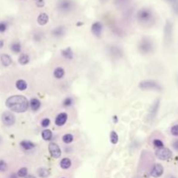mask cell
Instances as JSON below:
<instances>
[{
  "label": "cell",
  "instance_id": "cell-1",
  "mask_svg": "<svg viewBox=\"0 0 178 178\" xmlns=\"http://www.w3.org/2000/svg\"><path fill=\"white\" fill-rule=\"evenodd\" d=\"M5 105L13 112L24 113L29 108V102L25 97L22 95H15L7 98Z\"/></svg>",
  "mask_w": 178,
  "mask_h": 178
},
{
  "label": "cell",
  "instance_id": "cell-2",
  "mask_svg": "<svg viewBox=\"0 0 178 178\" xmlns=\"http://www.w3.org/2000/svg\"><path fill=\"white\" fill-rule=\"evenodd\" d=\"M137 18L139 23L143 25H148L154 21V14L153 11L148 8H142L138 10Z\"/></svg>",
  "mask_w": 178,
  "mask_h": 178
},
{
  "label": "cell",
  "instance_id": "cell-3",
  "mask_svg": "<svg viewBox=\"0 0 178 178\" xmlns=\"http://www.w3.org/2000/svg\"><path fill=\"white\" fill-rule=\"evenodd\" d=\"M138 49L142 54L144 55L151 53L154 49V44L152 40L148 38H143L139 43Z\"/></svg>",
  "mask_w": 178,
  "mask_h": 178
},
{
  "label": "cell",
  "instance_id": "cell-4",
  "mask_svg": "<svg viewBox=\"0 0 178 178\" xmlns=\"http://www.w3.org/2000/svg\"><path fill=\"white\" fill-rule=\"evenodd\" d=\"M173 33V24L170 20H167L164 26V44L169 46L172 42V34Z\"/></svg>",
  "mask_w": 178,
  "mask_h": 178
},
{
  "label": "cell",
  "instance_id": "cell-5",
  "mask_svg": "<svg viewBox=\"0 0 178 178\" xmlns=\"http://www.w3.org/2000/svg\"><path fill=\"white\" fill-rule=\"evenodd\" d=\"M139 88L142 89H154V90H162V86L157 82L154 80H144L139 83Z\"/></svg>",
  "mask_w": 178,
  "mask_h": 178
},
{
  "label": "cell",
  "instance_id": "cell-6",
  "mask_svg": "<svg viewBox=\"0 0 178 178\" xmlns=\"http://www.w3.org/2000/svg\"><path fill=\"white\" fill-rule=\"evenodd\" d=\"M57 6L60 12L69 13L74 8V2L72 0H59Z\"/></svg>",
  "mask_w": 178,
  "mask_h": 178
},
{
  "label": "cell",
  "instance_id": "cell-7",
  "mask_svg": "<svg viewBox=\"0 0 178 178\" xmlns=\"http://www.w3.org/2000/svg\"><path fill=\"white\" fill-rule=\"evenodd\" d=\"M156 157L160 160L165 161L172 157V151L168 148H160L156 151Z\"/></svg>",
  "mask_w": 178,
  "mask_h": 178
},
{
  "label": "cell",
  "instance_id": "cell-8",
  "mask_svg": "<svg viewBox=\"0 0 178 178\" xmlns=\"http://www.w3.org/2000/svg\"><path fill=\"white\" fill-rule=\"evenodd\" d=\"M2 122L6 126H12L16 122V117L12 112L4 111L2 114Z\"/></svg>",
  "mask_w": 178,
  "mask_h": 178
},
{
  "label": "cell",
  "instance_id": "cell-9",
  "mask_svg": "<svg viewBox=\"0 0 178 178\" xmlns=\"http://www.w3.org/2000/svg\"><path fill=\"white\" fill-rule=\"evenodd\" d=\"M49 154L51 155L52 157L54 158H59L61 157V154H62V151H61V148H59V146L55 143H50L49 144Z\"/></svg>",
  "mask_w": 178,
  "mask_h": 178
},
{
  "label": "cell",
  "instance_id": "cell-10",
  "mask_svg": "<svg viewBox=\"0 0 178 178\" xmlns=\"http://www.w3.org/2000/svg\"><path fill=\"white\" fill-rule=\"evenodd\" d=\"M162 174H163V167L159 163L155 164L152 169L150 170V176L155 178L160 177Z\"/></svg>",
  "mask_w": 178,
  "mask_h": 178
},
{
  "label": "cell",
  "instance_id": "cell-11",
  "mask_svg": "<svg viewBox=\"0 0 178 178\" xmlns=\"http://www.w3.org/2000/svg\"><path fill=\"white\" fill-rule=\"evenodd\" d=\"M103 31V24L100 22H95L92 26H91V32L96 36V37H100Z\"/></svg>",
  "mask_w": 178,
  "mask_h": 178
},
{
  "label": "cell",
  "instance_id": "cell-12",
  "mask_svg": "<svg viewBox=\"0 0 178 178\" xmlns=\"http://www.w3.org/2000/svg\"><path fill=\"white\" fill-rule=\"evenodd\" d=\"M159 106H160V100L157 99L155 101V103L152 104V106L150 107V109H149V117L151 119L156 117V116L158 112Z\"/></svg>",
  "mask_w": 178,
  "mask_h": 178
},
{
  "label": "cell",
  "instance_id": "cell-13",
  "mask_svg": "<svg viewBox=\"0 0 178 178\" xmlns=\"http://www.w3.org/2000/svg\"><path fill=\"white\" fill-rule=\"evenodd\" d=\"M109 54L110 56L116 58H121L123 57V50L121 48H119L117 46H110L109 49Z\"/></svg>",
  "mask_w": 178,
  "mask_h": 178
},
{
  "label": "cell",
  "instance_id": "cell-14",
  "mask_svg": "<svg viewBox=\"0 0 178 178\" xmlns=\"http://www.w3.org/2000/svg\"><path fill=\"white\" fill-rule=\"evenodd\" d=\"M67 119H68V115L66 113H64V112H62V113H60L59 115L56 117L55 123L58 126H63L66 123Z\"/></svg>",
  "mask_w": 178,
  "mask_h": 178
},
{
  "label": "cell",
  "instance_id": "cell-15",
  "mask_svg": "<svg viewBox=\"0 0 178 178\" xmlns=\"http://www.w3.org/2000/svg\"><path fill=\"white\" fill-rule=\"evenodd\" d=\"M51 34H52V36H54L56 38L63 37L65 34V28L64 26H58L51 30Z\"/></svg>",
  "mask_w": 178,
  "mask_h": 178
},
{
  "label": "cell",
  "instance_id": "cell-16",
  "mask_svg": "<svg viewBox=\"0 0 178 178\" xmlns=\"http://www.w3.org/2000/svg\"><path fill=\"white\" fill-rule=\"evenodd\" d=\"M0 60H1V63L4 66V67H7L11 64L12 63V60H11V58L8 54H2L0 56Z\"/></svg>",
  "mask_w": 178,
  "mask_h": 178
},
{
  "label": "cell",
  "instance_id": "cell-17",
  "mask_svg": "<svg viewBox=\"0 0 178 178\" xmlns=\"http://www.w3.org/2000/svg\"><path fill=\"white\" fill-rule=\"evenodd\" d=\"M20 146H21V148H24V150H30V149L35 148V144L33 143H31L30 141H28V140L22 141L20 143Z\"/></svg>",
  "mask_w": 178,
  "mask_h": 178
},
{
  "label": "cell",
  "instance_id": "cell-18",
  "mask_svg": "<svg viewBox=\"0 0 178 178\" xmlns=\"http://www.w3.org/2000/svg\"><path fill=\"white\" fill-rule=\"evenodd\" d=\"M48 21H49V16L46 13L43 12V13H41V14L38 15V24H40V25H44V24H46L48 23Z\"/></svg>",
  "mask_w": 178,
  "mask_h": 178
},
{
  "label": "cell",
  "instance_id": "cell-19",
  "mask_svg": "<svg viewBox=\"0 0 178 178\" xmlns=\"http://www.w3.org/2000/svg\"><path fill=\"white\" fill-rule=\"evenodd\" d=\"M21 49H22V46H21V44H20L18 41H16V42H13L10 44V50L16 54L20 53L21 52Z\"/></svg>",
  "mask_w": 178,
  "mask_h": 178
},
{
  "label": "cell",
  "instance_id": "cell-20",
  "mask_svg": "<svg viewBox=\"0 0 178 178\" xmlns=\"http://www.w3.org/2000/svg\"><path fill=\"white\" fill-rule=\"evenodd\" d=\"M29 104H30L31 109L34 110V111H36V110H38L40 108L41 103H40V101L38 99L34 97V98L30 99V102L29 103Z\"/></svg>",
  "mask_w": 178,
  "mask_h": 178
},
{
  "label": "cell",
  "instance_id": "cell-21",
  "mask_svg": "<svg viewBox=\"0 0 178 178\" xmlns=\"http://www.w3.org/2000/svg\"><path fill=\"white\" fill-rule=\"evenodd\" d=\"M62 56L66 59H72L74 55H73V51H72L71 48L68 47L65 49H63L62 50Z\"/></svg>",
  "mask_w": 178,
  "mask_h": 178
},
{
  "label": "cell",
  "instance_id": "cell-22",
  "mask_svg": "<svg viewBox=\"0 0 178 178\" xmlns=\"http://www.w3.org/2000/svg\"><path fill=\"white\" fill-rule=\"evenodd\" d=\"M30 62V57L28 54H25V53H23L20 55V57L18 58V63L22 65H25L27 64L28 63Z\"/></svg>",
  "mask_w": 178,
  "mask_h": 178
},
{
  "label": "cell",
  "instance_id": "cell-23",
  "mask_svg": "<svg viewBox=\"0 0 178 178\" xmlns=\"http://www.w3.org/2000/svg\"><path fill=\"white\" fill-rule=\"evenodd\" d=\"M71 166V161L69 158H64L61 160L60 162V167L64 169H68V168H70Z\"/></svg>",
  "mask_w": 178,
  "mask_h": 178
},
{
  "label": "cell",
  "instance_id": "cell-24",
  "mask_svg": "<svg viewBox=\"0 0 178 178\" xmlns=\"http://www.w3.org/2000/svg\"><path fill=\"white\" fill-rule=\"evenodd\" d=\"M54 77L58 79H61L64 78V69H63L62 67H58L56 68L55 70H54V73H53Z\"/></svg>",
  "mask_w": 178,
  "mask_h": 178
},
{
  "label": "cell",
  "instance_id": "cell-25",
  "mask_svg": "<svg viewBox=\"0 0 178 178\" xmlns=\"http://www.w3.org/2000/svg\"><path fill=\"white\" fill-rule=\"evenodd\" d=\"M16 87H17V89H18V90L23 91V90L26 89V88H27V83L23 79L18 80L16 82Z\"/></svg>",
  "mask_w": 178,
  "mask_h": 178
},
{
  "label": "cell",
  "instance_id": "cell-26",
  "mask_svg": "<svg viewBox=\"0 0 178 178\" xmlns=\"http://www.w3.org/2000/svg\"><path fill=\"white\" fill-rule=\"evenodd\" d=\"M38 176L42 178H46L49 176V171L45 168H40L38 170Z\"/></svg>",
  "mask_w": 178,
  "mask_h": 178
},
{
  "label": "cell",
  "instance_id": "cell-27",
  "mask_svg": "<svg viewBox=\"0 0 178 178\" xmlns=\"http://www.w3.org/2000/svg\"><path fill=\"white\" fill-rule=\"evenodd\" d=\"M42 137L44 140L45 141H49L50 139L52 138V132L49 129H44L42 132Z\"/></svg>",
  "mask_w": 178,
  "mask_h": 178
},
{
  "label": "cell",
  "instance_id": "cell-28",
  "mask_svg": "<svg viewBox=\"0 0 178 178\" xmlns=\"http://www.w3.org/2000/svg\"><path fill=\"white\" fill-rule=\"evenodd\" d=\"M170 4L174 12L178 16V0H166Z\"/></svg>",
  "mask_w": 178,
  "mask_h": 178
},
{
  "label": "cell",
  "instance_id": "cell-29",
  "mask_svg": "<svg viewBox=\"0 0 178 178\" xmlns=\"http://www.w3.org/2000/svg\"><path fill=\"white\" fill-rule=\"evenodd\" d=\"M130 1L131 0H114V3L118 7H123V6L128 5L130 3Z\"/></svg>",
  "mask_w": 178,
  "mask_h": 178
},
{
  "label": "cell",
  "instance_id": "cell-30",
  "mask_svg": "<svg viewBox=\"0 0 178 178\" xmlns=\"http://www.w3.org/2000/svg\"><path fill=\"white\" fill-rule=\"evenodd\" d=\"M62 139H63V142H64V143L69 144V143H70L74 140V137H73L71 134H65V135L63 136Z\"/></svg>",
  "mask_w": 178,
  "mask_h": 178
},
{
  "label": "cell",
  "instance_id": "cell-31",
  "mask_svg": "<svg viewBox=\"0 0 178 178\" xmlns=\"http://www.w3.org/2000/svg\"><path fill=\"white\" fill-rule=\"evenodd\" d=\"M110 142L113 144H117L118 143V135L115 131H111L110 133Z\"/></svg>",
  "mask_w": 178,
  "mask_h": 178
},
{
  "label": "cell",
  "instance_id": "cell-32",
  "mask_svg": "<svg viewBox=\"0 0 178 178\" xmlns=\"http://www.w3.org/2000/svg\"><path fill=\"white\" fill-rule=\"evenodd\" d=\"M27 174H28V169L27 168H25V167H23V168H21L18 171V177H25L26 176H27Z\"/></svg>",
  "mask_w": 178,
  "mask_h": 178
},
{
  "label": "cell",
  "instance_id": "cell-33",
  "mask_svg": "<svg viewBox=\"0 0 178 178\" xmlns=\"http://www.w3.org/2000/svg\"><path fill=\"white\" fill-rule=\"evenodd\" d=\"M73 104V99L71 98V97H66V98L64 100V102H63V105L64 106V107H69V106H71Z\"/></svg>",
  "mask_w": 178,
  "mask_h": 178
},
{
  "label": "cell",
  "instance_id": "cell-34",
  "mask_svg": "<svg viewBox=\"0 0 178 178\" xmlns=\"http://www.w3.org/2000/svg\"><path fill=\"white\" fill-rule=\"evenodd\" d=\"M7 28H8V24L6 22L4 21L0 22V33H4V31H6Z\"/></svg>",
  "mask_w": 178,
  "mask_h": 178
},
{
  "label": "cell",
  "instance_id": "cell-35",
  "mask_svg": "<svg viewBox=\"0 0 178 178\" xmlns=\"http://www.w3.org/2000/svg\"><path fill=\"white\" fill-rule=\"evenodd\" d=\"M7 163L4 160H0V172H4L7 170Z\"/></svg>",
  "mask_w": 178,
  "mask_h": 178
},
{
  "label": "cell",
  "instance_id": "cell-36",
  "mask_svg": "<svg viewBox=\"0 0 178 178\" xmlns=\"http://www.w3.org/2000/svg\"><path fill=\"white\" fill-rule=\"evenodd\" d=\"M153 144H154L155 147H157V148H158L163 147V143H162L161 140H159V139H155V140L153 141Z\"/></svg>",
  "mask_w": 178,
  "mask_h": 178
},
{
  "label": "cell",
  "instance_id": "cell-37",
  "mask_svg": "<svg viewBox=\"0 0 178 178\" xmlns=\"http://www.w3.org/2000/svg\"><path fill=\"white\" fill-rule=\"evenodd\" d=\"M49 123H50V121H49V118H44V120H42V122H41V125L44 128L48 127L49 125Z\"/></svg>",
  "mask_w": 178,
  "mask_h": 178
},
{
  "label": "cell",
  "instance_id": "cell-38",
  "mask_svg": "<svg viewBox=\"0 0 178 178\" xmlns=\"http://www.w3.org/2000/svg\"><path fill=\"white\" fill-rule=\"evenodd\" d=\"M171 134H172L173 136L178 137V124L174 125V126L171 128Z\"/></svg>",
  "mask_w": 178,
  "mask_h": 178
},
{
  "label": "cell",
  "instance_id": "cell-39",
  "mask_svg": "<svg viewBox=\"0 0 178 178\" xmlns=\"http://www.w3.org/2000/svg\"><path fill=\"white\" fill-rule=\"evenodd\" d=\"M36 5L39 8H42L44 6V0H37L36 1Z\"/></svg>",
  "mask_w": 178,
  "mask_h": 178
},
{
  "label": "cell",
  "instance_id": "cell-40",
  "mask_svg": "<svg viewBox=\"0 0 178 178\" xmlns=\"http://www.w3.org/2000/svg\"><path fill=\"white\" fill-rule=\"evenodd\" d=\"M173 148H175L176 150H177L178 151V139L177 140H176V141L173 143Z\"/></svg>",
  "mask_w": 178,
  "mask_h": 178
},
{
  "label": "cell",
  "instance_id": "cell-41",
  "mask_svg": "<svg viewBox=\"0 0 178 178\" xmlns=\"http://www.w3.org/2000/svg\"><path fill=\"white\" fill-rule=\"evenodd\" d=\"M9 178H18V175H17V174L12 173V174H10V176L9 177Z\"/></svg>",
  "mask_w": 178,
  "mask_h": 178
},
{
  "label": "cell",
  "instance_id": "cell-42",
  "mask_svg": "<svg viewBox=\"0 0 178 178\" xmlns=\"http://www.w3.org/2000/svg\"><path fill=\"white\" fill-rule=\"evenodd\" d=\"M113 120H114V123H117V121H118L117 117V116H114V117H113Z\"/></svg>",
  "mask_w": 178,
  "mask_h": 178
},
{
  "label": "cell",
  "instance_id": "cell-43",
  "mask_svg": "<svg viewBox=\"0 0 178 178\" xmlns=\"http://www.w3.org/2000/svg\"><path fill=\"white\" fill-rule=\"evenodd\" d=\"M3 46H4V41H3V40L0 39V49H1V48H2Z\"/></svg>",
  "mask_w": 178,
  "mask_h": 178
},
{
  "label": "cell",
  "instance_id": "cell-44",
  "mask_svg": "<svg viewBox=\"0 0 178 178\" xmlns=\"http://www.w3.org/2000/svg\"><path fill=\"white\" fill-rule=\"evenodd\" d=\"M25 178H36V177H34V176H31V175H27Z\"/></svg>",
  "mask_w": 178,
  "mask_h": 178
},
{
  "label": "cell",
  "instance_id": "cell-45",
  "mask_svg": "<svg viewBox=\"0 0 178 178\" xmlns=\"http://www.w3.org/2000/svg\"><path fill=\"white\" fill-rule=\"evenodd\" d=\"M99 1H100L101 3H105V2H106L107 0H99Z\"/></svg>",
  "mask_w": 178,
  "mask_h": 178
},
{
  "label": "cell",
  "instance_id": "cell-46",
  "mask_svg": "<svg viewBox=\"0 0 178 178\" xmlns=\"http://www.w3.org/2000/svg\"><path fill=\"white\" fill-rule=\"evenodd\" d=\"M1 141H2V139H1V137H0V143H1Z\"/></svg>",
  "mask_w": 178,
  "mask_h": 178
},
{
  "label": "cell",
  "instance_id": "cell-47",
  "mask_svg": "<svg viewBox=\"0 0 178 178\" xmlns=\"http://www.w3.org/2000/svg\"><path fill=\"white\" fill-rule=\"evenodd\" d=\"M177 82H178V78H177Z\"/></svg>",
  "mask_w": 178,
  "mask_h": 178
},
{
  "label": "cell",
  "instance_id": "cell-48",
  "mask_svg": "<svg viewBox=\"0 0 178 178\" xmlns=\"http://www.w3.org/2000/svg\"><path fill=\"white\" fill-rule=\"evenodd\" d=\"M170 178H174V177H170Z\"/></svg>",
  "mask_w": 178,
  "mask_h": 178
},
{
  "label": "cell",
  "instance_id": "cell-49",
  "mask_svg": "<svg viewBox=\"0 0 178 178\" xmlns=\"http://www.w3.org/2000/svg\"><path fill=\"white\" fill-rule=\"evenodd\" d=\"M63 178H64V177H63Z\"/></svg>",
  "mask_w": 178,
  "mask_h": 178
}]
</instances>
